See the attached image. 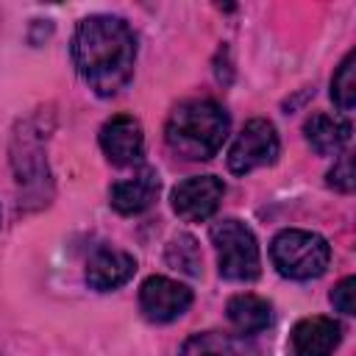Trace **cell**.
<instances>
[{"label": "cell", "instance_id": "cell-1", "mask_svg": "<svg viewBox=\"0 0 356 356\" xmlns=\"http://www.w3.org/2000/svg\"><path fill=\"white\" fill-rule=\"evenodd\" d=\"M72 58L86 86L100 97H111L122 92L134 75L136 36L120 17H86L75 31Z\"/></svg>", "mask_w": 356, "mask_h": 356}, {"label": "cell", "instance_id": "cell-2", "mask_svg": "<svg viewBox=\"0 0 356 356\" xmlns=\"http://www.w3.org/2000/svg\"><path fill=\"white\" fill-rule=\"evenodd\" d=\"M228 125L231 120L220 103L206 100V97L186 100L172 108L167 128H164V139L170 150L178 153L181 159L206 161L222 147L228 136Z\"/></svg>", "mask_w": 356, "mask_h": 356}, {"label": "cell", "instance_id": "cell-3", "mask_svg": "<svg viewBox=\"0 0 356 356\" xmlns=\"http://www.w3.org/2000/svg\"><path fill=\"white\" fill-rule=\"evenodd\" d=\"M270 259L275 270L284 278L295 281H309L325 273L331 261V248L328 242L314 234V231H300V228H286L281 231L273 245H270Z\"/></svg>", "mask_w": 356, "mask_h": 356}, {"label": "cell", "instance_id": "cell-4", "mask_svg": "<svg viewBox=\"0 0 356 356\" xmlns=\"http://www.w3.org/2000/svg\"><path fill=\"white\" fill-rule=\"evenodd\" d=\"M211 242L217 248L220 275L228 281H253L261 270L259 242L242 220H220L211 228Z\"/></svg>", "mask_w": 356, "mask_h": 356}, {"label": "cell", "instance_id": "cell-5", "mask_svg": "<svg viewBox=\"0 0 356 356\" xmlns=\"http://www.w3.org/2000/svg\"><path fill=\"white\" fill-rule=\"evenodd\" d=\"M278 134L275 125L270 120H250L245 122V128L239 131V136L234 139L231 150H228V170L236 175H245L256 167L273 164L278 159Z\"/></svg>", "mask_w": 356, "mask_h": 356}, {"label": "cell", "instance_id": "cell-6", "mask_svg": "<svg viewBox=\"0 0 356 356\" xmlns=\"http://www.w3.org/2000/svg\"><path fill=\"white\" fill-rule=\"evenodd\" d=\"M192 306V289L167 278L150 275L139 286V309L150 323H170Z\"/></svg>", "mask_w": 356, "mask_h": 356}, {"label": "cell", "instance_id": "cell-7", "mask_svg": "<svg viewBox=\"0 0 356 356\" xmlns=\"http://www.w3.org/2000/svg\"><path fill=\"white\" fill-rule=\"evenodd\" d=\"M225 195V184L217 175H195L172 189V211L186 222L209 220Z\"/></svg>", "mask_w": 356, "mask_h": 356}, {"label": "cell", "instance_id": "cell-8", "mask_svg": "<svg viewBox=\"0 0 356 356\" xmlns=\"http://www.w3.org/2000/svg\"><path fill=\"white\" fill-rule=\"evenodd\" d=\"M100 147L106 159L117 167L136 164L145 150V134L142 122L131 114H117L100 128Z\"/></svg>", "mask_w": 356, "mask_h": 356}, {"label": "cell", "instance_id": "cell-9", "mask_svg": "<svg viewBox=\"0 0 356 356\" xmlns=\"http://www.w3.org/2000/svg\"><path fill=\"white\" fill-rule=\"evenodd\" d=\"M159 186H161L159 172L153 167H142L131 178L117 181L108 192V200L120 214H142L156 203Z\"/></svg>", "mask_w": 356, "mask_h": 356}, {"label": "cell", "instance_id": "cell-10", "mask_svg": "<svg viewBox=\"0 0 356 356\" xmlns=\"http://www.w3.org/2000/svg\"><path fill=\"white\" fill-rule=\"evenodd\" d=\"M134 273H136V259L120 248H97L86 261V281L100 292L128 284Z\"/></svg>", "mask_w": 356, "mask_h": 356}, {"label": "cell", "instance_id": "cell-11", "mask_svg": "<svg viewBox=\"0 0 356 356\" xmlns=\"http://www.w3.org/2000/svg\"><path fill=\"white\" fill-rule=\"evenodd\" d=\"M342 342V325L331 317H306L292 328V356H331Z\"/></svg>", "mask_w": 356, "mask_h": 356}, {"label": "cell", "instance_id": "cell-12", "mask_svg": "<svg viewBox=\"0 0 356 356\" xmlns=\"http://www.w3.org/2000/svg\"><path fill=\"white\" fill-rule=\"evenodd\" d=\"M181 356H259V348L248 337L203 331L184 342Z\"/></svg>", "mask_w": 356, "mask_h": 356}, {"label": "cell", "instance_id": "cell-13", "mask_svg": "<svg viewBox=\"0 0 356 356\" xmlns=\"http://www.w3.org/2000/svg\"><path fill=\"white\" fill-rule=\"evenodd\" d=\"M303 134H306V142L312 145L314 153L331 156V153H339L348 145L350 122L339 120V117H331V114H312L303 125Z\"/></svg>", "mask_w": 356, "mask_h": 356}, {"label": "cell", "instance_id": "cell-14", "mask_svg": "<svg viewBox=\"0 0 356 356\" xmlns=\"http://www.w3.org/2000/svg\"><path fill=\"white\" fill-rule=\"evenodd\" d=\"M225 312H228L231 325H234L242 337L259 334V331H264V328L273 323V306H270L264 298L250 295V292L234 295V298L228 300Z\"/></svg>", "mask_w": 356, "mask_h": 356}, {"label": "cell", "instance_id": "cell-15", "mask_svg": "<svg viewBox=\"0 0 356 356\" xmlns=\"http://www.w3.org/2000/svg\"><path fill=\"white\" fill-rule=\"evenodd\" d=\"M353 61H356V53L350 50L342 58V64H339V70L334 72V81H331V97L342 111H350L353 103H356V75H353L356 67H353Z\"/></svg>", "mask_w": 356, "mask_h": 356}, {"label": "cell", "instance_id": "cell-16", "mask_svg": "<svg viewBox=\"0 0 356 356\" xmlns=\"http://www.w3.org/2000/svg\"><path fill=\"white\" fill-rule=\"evenodd\" d=\"M167 261L189 275H197L200 273V248L197 242L189 236V234H178L172 242H170V250H167Z\"/></svg>", "mask_w": 356, "mask_h": 356}, {"label": "cell", "instance_id": "cell-17", "mask_svg": "<svg viewBox=\"0 0 356 356\" xmlns=\"http://www.w3.org/2000/svg\"><path fill=\"white\" fill-rule=\"evenodd\" d=\"M328 186H334L337 192H353V159L348 153L339 156V161L331 167Z\"/></svg>", "mask_w": 356, "mask_h": 356}, {"label": "cell", "instance_id": "cell-18", "mask_svg": "<svg viewBox=\"0 0 356 356\" xmlns=\"http://www.w3.org/2000/svg\"><path fill=\"white\" fill-rule=\"evenodd\" d=\"M353 295H356V278L348 275V278H342V281L331 289V303H334V309L342 312V314H353V309H356Z\"/></svg>", "mask_w": 356, "mask_h": 356}]
</instances>
